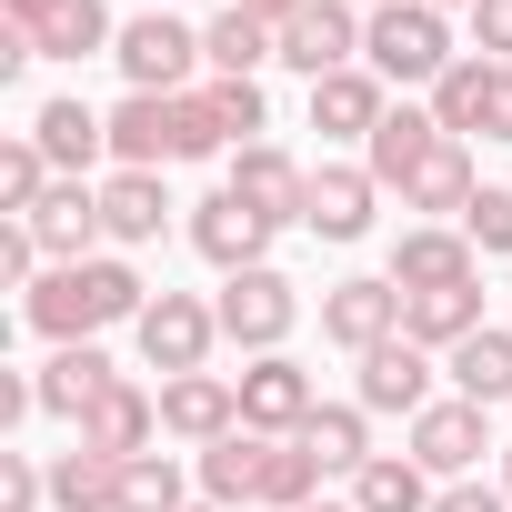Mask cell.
I'll use <instances>...</instances> for the list:
<instances>
[{"mask_svg":"<svg viewBox=\"0 0 512 512\" xmlns=\"http://www.w3.org/2000/svg\"><path fill=\"white\" fill-rule=\"evenodd\" d=\"M21 312H31V332H51V342H101L111 322H141V312H151V292H141V272H131V262L91 251V262L41 272Z\"/></svg>","mask_w":512,"mask_h":512,"instance_id":"1","label":"cell"},{"mask_svg":"<svg viewBox=\"0 0 512 512\" xmlns=\"http://www.w3.org/2000/svg\"><path fill=\"white\" fill-rule=\"evenodd\" d=\"M362 61H372L382 81H402V91H412V81L432 91V81L462 61V51H452V11H432V0H392V11H372V21H362Z\"/></svg>","mask_w":512,"mask_h":512,"instance_id":"2","label":"cell"},{"mask_svg":"<svg viewBox=\"0 0 512 512\" xmlns=\"http://www.w3.org/2000/svg\"><path fill=\"white\" fill-rule=\"evenodd\" d=\"M131 332H141V362H151L161 382H181V372H211V342H221V312H211L201 292H151V312H141Z\"/></svg>","mask_w":512,"mask_h":512,"instance_id":"3","label":"cell"},{"mask_svg":"<svg viewBox=\"0 0 512 512\" xmlns=\"http://www.w3.org/2000/svg\"><path fill=\"white\" fill-rule=\"evenodd\" d=\"M211 312H221V342H241L251 362H262V352H282V342H292V322H302V292H292V282L262 262V272H231Z\"/></svg>","mask_w":512,"mask_h":512,"instance_id":"4","label":"cell"},{"mask_svg":"<svg viewBox=\"0 0 512 512\" xmlns=\"http://www.w3.org/2000/svg\"><path fill=\"white\" fill-rule=\"evenodd\" d=\"M272 231H282V221H262L231 181H221L211 201H191V251H201L221 282H231V272H262V262H272Z\"/></svg>","mask_w":512,"mask_h":512,"instance_id":"5","label":"cell"},{"mask_svg":"<svg viewBox=\"0 0 512 512\" xmlns=\"http://www.w3.org/2000/svg\"><path fill=\"white\" fill-rule=\"evenodd\" d=\"M111 61H121V81H131V91H191L201 31H191V21H171V11H141V21H121Z\"/></svg>","mask_w":512,"mask_h":512,"instance_id":"6","label":"cell"},{"mask_svg":"<svg viewBox=\"0 0 512 512\" xmlns=\"http://www.w3.org/2000/svg\"><path fill=\"white\" fill-rule=\"evenodd\" d=\"M482 452H502V442H492V412H482V402H462V392H442V402L412 422V462H422L432 482H472V472H482Z\"/></svg>","mask_w":512,"mask_h":512,"instance_id":"7","label":"cell"},{"mask_svg":"<svg viewBox=\"0 0 512 512\" xmlns=\"http://www.w3.org/2000/svg\"><path fill=\"white\" fill-rule=\"evenodd\" d=\"M392 332H402V282H392V272H352V282L322 292V342H342L352 362L382 352Z\"/></svg>","mask_w":512,"mask_h":512,"instance_id":"8","label":"cell"},{"mask_svg":"<svg viewBox=\"0 0 512 512\" xmlns=\"http://www.w3.org/2000/svg\"><path fill=\"white\" fill-rule=\"evenodd\" d=\"M322 412V392H312V372L292 362V352H262L241 372V432H272V442H302V422Z\"/></svg>","mask_w":512,"mask_h":512,"instance_id":"9","label":"cell"},{"mask_svg":"<svg viewBox=\"0 0 512 512\" xmlns=\"http://www.w3.org/2000/svg\"><path fill=\"white\" fill-rule=\"evenodd\" d=\"M282 61H292L302 81L352 71V61H362V11H352V0H302V11L282 21Z\"/></svg>","mask_w":512,"mask_h":512,"instance_id":"10","label":"cell"},{"mask_svg":"<svg viewBox=\"0 0 512 512\" xmlns=\"http://www.w3.org/2000/svg\"><path fill=\"white\" fill-rule=\"evenodd\" d=\"M352 402H362V412H402V422H422V412L442 402V392H432V352L392 332L382 352H362V382H352Z\"/></svg>","mask_w":512,"mask_h":512,"instance_id":"11","label":"cell"},{"mask_svg":"<svg viewBox=\"0 0 512 512\" xmlns=\"http://www.w3.org/2000/svg\"><path fill=\"white\" fill-rule=\"evenodd\" d=\"M392 282H402V292H452V282H482V251H472L452 221H402V241H392Z\"/></svg>","mask_w":512,"mask_h":512,"instance_id":"12","label":"cell"},{"mask_svg":"<svg viewBox=\"0 0 512 512\" xmlns=\"http://www.w3.org/2000/svg\"><path fill=\"white\" fill-rule=\"evenodd\" d=\"M111 161H121V171L181 161V91H131V101L111 111Z\"/></svg>","mask_w":512,"mask_h":512,"instance_id":"13","label":"cell"},{"mask_svg":"<svg viewBox=\"0 0 512 512\" xmlns=\"http://www.w3.org/2000/svg\"><path fill=\"white\" fill-rule=\"evenodd\" d=\"M442 141H452V131L432 121V101H422V111L402 101V111H382V131L362 141V171H372L382 191H412V181H422V161H432Z\"/></svg>","mask_w":512,"mask_h":512,"instance_id":"14","label":"cell"},{"mask_svg":"<svg viewBox=\"0 0 512 512\" xmlns=\"http://www.w3.org/2000/svg\"><path fill=\"white\" fill-rule=\"evenodd\" d=\"M372 201H382V181L362 161H322L312 171V201H302V231L312 241H362L372 231Z\"/></svg>","mask_w":512,"mask_h":512,"instance_id":"15","label":"cell"},{"mask_svg":"<svg viewBox=\"0 0 512 512\" xmlns=\"http://www.w3.org/2000/svg\"><path fill=\"white\" fill-rule=\"evenodd\" d=\"M161 432L211 452L221 432H241V382H221V372H181V382H161Z\"/></svg>","mask_w":512,"mask_h":512,"instance_id":"16","label":"cell"},{"mask_svg":"<svg viewBox=\"0 0 512 512\" xmlns=\"http://www.w3.org/2000/svg\"><path fill=\"white\" fill-rule=\"evenodd\" d=\"M382 91H392V81H382L372 61H352V71L312 81V131H322V141H372V131H382V111H392Z\"/></svg>","mask_w":512,"mask_h":512,"instance_id":"17","label":"cell"},{"mask_svg":"<svg viewBox=\"0 0 512 512\" xmlns=\"http://www.w3.org/2000/svg\"><path fill=\"white\" fill-rule=\"evenodd\" d=\"M231 191L262 211V221H302V201H312V171L282 151V141H251V151H231Z\"/></svg>","mask_w":512,"mask_h":512,"instance_id":"18","label":"cell"},{"mask_svg":"<svg viewBox=\"0 0 512 512\" xmlns=\"http://www.w3.org/2000/svg\"><path fill=\"white\" fill-rule=\"evenodd\" d=\"M31 141L51 151L61 181H91V161L111 151V111H91V101H41V111H31Z\"/></svg>","mask_w":512,"mask_h":512,"instance_id":"19","label":"cell"},{"mask_svg":"<svg viewBox=\"0 0 512 512\" xmlns=\"http://www.w3.org/2000/svg\"><path fill=\"white\" fill-rule=\"evenodd\" d=\"M81 442H91V452H111V462L151 452V442H161V392H141V382H111V392L81 412Z\"/></svg>","mask_w":512,"mask_h":512,"instance_id":"20","label":"cell"},{"mask_svg":"<svg viewBox=\"0 0 512 512\" xmlns=\"http://www.w3.org/2000/svg\"><path fill=\"white\" fill-rule=\"evenodd\" d=\"M31 231H41V251H51V272H61V262H91V241H111V231H101V181H51V201L31 211Z\"/></svg>","mask_w":512,"mask_h":512,"instance_id":"21","label":"cell"},{"mask_svg":"<svg viewBox=\"0 0 512 512\" xmlns=\"http://www.w3.org/2000/svg\"><path fill=\"white\" fill-rule=\"evenodd\" d=\"M111 382H121V372H111V352H101V342H61V352L41 362V412L81 432V412H91Z\"/></svg>","mask_w":512,"mask_h":512,"instance_id":"22","label":"cell"},{"mask_svg":"<svg viewBox=\"0 0 512 512\" xmlns=\"http://www.w3.org/2000/svg\"><path fill=\"white\" fill-rule=\"evenodd\" d=\"M101 231H111L121 251L161 241V231H171V191H161V171H111V181H101Z\"/></svg>","mask_w":512,"mask_h":512,"instance_id":"23","label":"cell"},{"mask_svg":"<svg viewBox=\"0 0 512 512\" xmlns=\"http://www.w3.org/2000/svg\"><path fill=\"white\" fill-rule=\"evenodd\" d=\"M482 332V282H452V292H402V342L422 352H462Z\"/></svg>","mask_w":512,"mask_h":512,"instance_id":"24","label":"cell"},{"mask_svg":"<svg viewBox=\"0 0 512 512\" xmlns=\"http://www.w3.org/2000/svg\"><path fill=\"white\" fill-rule=\"evenodd\" d=\"M472 191H482V171H472V141H442V151L422 161V181L402 191V211H412V221H452V231H462Z\"/></svg>","mask_w":512,"mask_h":512,"instance_id":"25","label":"cell"},{"mask_svg":"<svg viewBox=\"0 0 512 512\" xmlns=\"http://www.w3.org/2000/svg\"><path fill=\"white\" fill-rule=\"evenodd\" d=\"M201 61H211V81H262V61H282V31L251 21V11H221L201 31Z\"/></svg>","mask_w":512,"mask_h":512,"instance_id":"26","label":"cell"},{"mask_svg":"<svg viewBox=\"0 0 512 512\" xmlns=\"http://www.w3.org/2000/svg\"><path fill=\"white\" fill-rule=\"evenodd\" d=\"M262 452H272V432H221L211 452H201V502H262Z\"/></svg>","mask_w":512,"mask_h":512,"instance_id":"27","label":"cell"},{"mask_svg":"<svg viewBox=\"0 0 512 512\" xmlns=\"http://www.w3.org/2000/svg\"><path fill=\"white\" fill-rule=\"evenodd\" d=\"M352 512H432V472L412 452H372L352 472Z\"/></svg>","mask_w":512,"mask_h":512,"instance_id":"28","label":"cell"},{"mask_svg":"<svg viewBox=\"0 0 512 512\" xmlns=\"http://www.w3.org/2000/svg\"><path fill=\"white\" fill-rule=\"evenodd\" d=\"M442 362H452V392H462V402H482V412L512 402V322H502V332L482 322V332H472L462 352H442Z\"/></svg>","mask_w":512,"mask_h":512,"instance_id":"29","label":"cell"},{"mask_svg":"<svg viewBox=\"0 0 512 512\" xmlns=\"http://www.w3.org/2000/svg\"><path fill=\"white\" fill-rule=\"evenodd\" d=\"M302 452H312L322 472H362V462H372V412H362V402H322V412L302 422Z\"/></svg>","mask_w":512,"mask_h":512,"instance_id":"30","label":"cell"},{"mask_svg":"<svg viewBox=\"0 0 512 512\" xmlns=\"http://www.w3.org/2000/svg\"><path fill=\"white\" fill-rule=\"evenodd\" d=\"M51 502H61V512H111V502H121V462L91 452V442L51 452Z\"/></svg>","mask_w":512,"mask_h":512,"instance_id":"31","label":"cell"},{"mask_svg":"<svg viewBox=\"0 0 512 512\" xmlns=\"http://www.w3.org/2000/svg\"><path fill=\"white\" fill-rule=\"evenodd\" d=\"M31 41H41V61H91V51L121 41V21L101 11V0H61L51 21H31Z\"/></svg>","mask_w":512,"mask_h":512,"instance_id":"32","label":"cell"},{"mask_svg":"<svg viewBox=\"0 0 512 512\" xmlns=\"http://www.w3.org/2000/svg\"><path fill=\"white\" fill-rule=\"evenodd\" d=\"M482 91H492V61L472 51V61H452V71L432 81V121H442L452 141H472V131H482Z\"/></svg>","mask_w":512,"mask_h":512,"instance_id":"33","label":"cell"},{"mask_svg":"<svg viewBox=\"0 0 512 512\" xmlns=\"http://www.w3.org/2000/svg\"><path fill=\"white\" fill-rule=\"evenodd\" d=\"M111 512H191L181 462H171V452H131V462H121V502H111Z\"/></svg>","mask_w":512,"mask_h":512,"instance_id":"34","label":"cell"},{"mask_svg":"<svg viewBox=\"0 0 512 512\" xmlns=\"http://www.w3.org/2000/svg\"><path fill=\"white\" fill-rule=\"evenodd\" d=\"M201 111H211V131H221V141H241V151L272 131V101H262V81H201Z\"/></svg>","mask_w":512,"mask_h":512,"instance_id":"35","label":"cell"},{"mask_svg":"<svg viewBox=\"0 0 512 512\" xmlns=\"http://www.w3.org/2000/svg\"><path fill=\"white\" fill-rule=\"evenodd\" d=\"M312 492H322V462H312L302 442H272V452H262V502H272V512H302Z\"/></svg>","mask_w":512,"mask_h":512,"instance_id":"36","label":"cell"},{"mask_svg":"<svg viewBox=\"0 0 512 512\" xmlns=\"http://www.w3.org/2000/svg\"><path fill=\"white\" fill-rule=\"evenodd\" d=\"M462 241L482 251V262H502V251H512V181H482V191H472V211H462Z\"/></svg>","mask_w":512,"mask_h":512,"instance_id":"37","label":"cell"},{"mask_svg":"<svg viewBox=\"0 0 512 512\" xmlns=\"http://www.w3.org/2000/svg\"><path fill=\"white\" fill-rule=\"evenodd\" d=\"M41 502H51V462L0 452V512H41Z\"/></svg>","mask_w":512,"mask_h":512,"instance_id":"38","label":"cell"},{"mask_svg":"<svg viewBox=\"0 0 512 512\" xmlns=\"http://www.w3.org/2000/svg\"><path fill=\"white\" fill-rule=\"evenodd\" d=\"M41 262H51L41 231L31 221H0V282H41Z\"/></svg>","mask_w":512,"mask_h":512,"instance_id":"39","label":"cell"},{"mask_svg":"<svg viewBox=\"0 0 512 512\" xmlns=\"http://www.w3.org/2000/svg\"><path fill=\"white\" fill-rule=\"evenodd\" d=\"M472 51L482 61H512V0H472Z\"/></svg>","mask_w":512,"mask_h":512,"instance_id":"40","label":"cell"},{"mask_svg":"<svg viewBox=\"0 0 512 512\" xmlns=\"http://www.w3.org/2000/svg\"><path fill=\"white\" fill-rule=\"evenodd\" d=\"M211 151H231L221 131H211V111H201V81L181 91V161H211Z\"/></svg>","mask_w":512,"mask_h":512,"instance_id":"41","label":"cell"},{"mask_svg":"<svg viewBox=\"0 0 512 512\" xmlns=\"http://www.w3.org/2000/svg\"><path fill=\"white\" fill-rule=\"evenodd\" d=\"M432 512H512V492H502V482H442Z\"/></svg>","mask_w":512,"mask_h":512,"instance_id":"42","label":"cell"},{"mask_svg":"<svg viewBox=\"0 0 512 512\" xmlns=\"http://www.w3.org/2000/svg\"><path fill=\"white\" fill-rule=\"evenodd\" d=\"M482 141H512V61H492V91H482Z\"/></svg>","mask_w":512,"mask_h":512,"instance_id":"43","label":"cell"},{"mask_svg":"<svg viewBox=\"0 0 512 512\" xmlns=\"http://www.w3.org/2000/svg\"><path fill=\"white\" fill-rule=\"evenodd\" d=\"M221 11H251V21H272V31H282V21L302 11V0H221Z\"/></svg>","mask_w":512,"mask_h":512,"instance_id":"44","label":"cell"},{"mask_svg":"<svg viewBox=\"0 0 512 512\" xmlns=\"http://www.w3.org/2000/svg\"><path fill=\"white\" fill-rule=\"evenodd\" d=\"M0 11H11V21L31 31V21H51V11H61V0H0Z\"/></svg>","mask_w":512,"mask_h":512,"instance_id":"45","label":"cell"},{"mask_svg":"<svg viewBox=\"0 0 512 512\" xmlns=\"http://www.w3.org/2000/svg\"><path fill=\"white\" fill-rule=\"evenodd\" d=\"M352 11H362V21H372V11H392V0H352Z\"/></svg>","mask_w":512,"mask_h":512,"instance_id":"46","label":"cell"},{"mask_svg":"<svg viewBox=\"0 0 512 512\" xmlns=\"http://www.w3.org/2000/svg\"><path fill=\"white\" fill-rule=\"evenodd\" d=\"M302 512H352V502H302Z\"/></svg>","mask_w":512,"mask_h":512,"instance_id":"47","label":"cell"},{"mask_svg":"<svg viewBox=\"0 0 512 512\" xmlns=\"http://www.w3.org/2000/svg\"><path fill=\"white\" fill-rule=\"evenodd\" d=\"M502 492H512V442H502Z\"/></svg>","mask_w":512,"mask_h":512,"instance_id":"48","label":"cell"},{"mask_svg":"<svg viewBox=\"0 0 512 512\" xmlns=\"http://www.w3.org/2000/svg\"><path fill=\"white\" fill-rule=\"evenodd\" d=\"M432 11H472V0H432Z\"/></svg>","mask_w":512,"mask_h":512,"instance_id":"49","label":"cell"},{"mask_svg":"<svg viewBox=\"0 0 512 512\" xmlns=\"http://www.w3.org/2000/svg\"><path fill=\"white\" fill-rule=\"evenodd\" d=\"M191 512H231V502H191Z\"/></svg>","mask_w":512,"mask_h":512,"instance_id":"50","label":"cell"}]
</instances>
